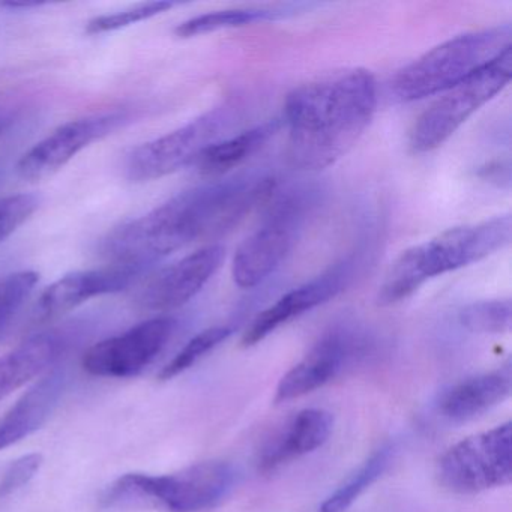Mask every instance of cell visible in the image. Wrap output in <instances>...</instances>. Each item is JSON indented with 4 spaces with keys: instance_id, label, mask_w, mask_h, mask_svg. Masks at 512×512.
<instances>
[{
    "instance_id": "1",
    "label": "cell",
    "mask_w": 512,
    "mask_h": 512,
    "mask_svg": "<svg viewBox=\"0 0 512 512\" xmlns=\"http://www.w3.org/2000/svg\"><path fill=\"white\" fill-rule=\"evenodd\" d=\"M268 176L230 179L184 191L137 220L113 229L101 242L109 266L142 274L197 241L220 238L274 196Z\"/></svg>"
},
{
    "instance_id": "2",
    "label": "cell",
    "mask_w": 512,
    "mask_h": 512,
    "mask_svg": "<svg viewBox=\"0 0 512 512\" xmlns=\"http://www.w3.org/2000/svg\"><path fill=\"white\" fill-rule=\"evenodd\" d=\"M376 107V79L362 68L299 86L284 106L290 164L302 172L328 169L364 136Z\"/></svg>"
},
{
    "instance_id": "3",
    "label": "cell",
    "mask_w": 512,
    "mask_h": 512,
    "mask_svg": "<svg viewBox=\"0 0 512 512\" xmlns=\"http://www.w3.org/2000/svg\"><path fill=\"white\" fill-rule=\"evenodd\" d=\"M511 215L494 217L470 226L455 227L403 251L386 272L377 302L382 307L400 304L427 281L479 262L511 242Z\"/></svg>"
},
{
    "instance_id": "4",
    "label": "cell",
    "mask_w": 512,
    "mask_h": 512,
    "mask_svg": "<svg viewBox=\"0 0 512 512\" xmlns=\"http://www.w3.org/2000/svg\"><path fill=\"white\" fill-rule=\"evenodd\" d=\"M235 478V470L224 461H203L169 475L127 473L106 488L101 506L115 511H209L229 496Z\"/></svg>"
},
{
    "instance_id": "5",
    "label": "cell",
    "mask_w": 512,
    "mask_h": 512,
    "mask_svg": "<svg viewBox=\"0 0 512 512\" xmlns=\"http://www.w3.org/2000/svg\"><path fill=\"white\" fill-rule=\"evenodd\" d=\"M511 41L509 23L458 35L398 71L392 92L403 103L442 94L499 58Z\"/></svg>"
},
{
    "instance_id": "6",
    "label": "cell",
    "mask_w": 512,
    "mask_h": 512,
    "mask_svg": "<svg viewBox=\"0 0 512 512\" xmlns=\"http://www.w3.org/2000/svg\"><path fill=\"white\" fill-rule=\"evenodd\" d=\"M317 202L319 191L298 188L272 206L262 226L242 242L233 257L232 277L236 286H260L283 265Z\"/></svg>"
},
{
    "instance_id": "7",
    "label": "cell",
    "mask_w": 512,
    "mask_h": 512,
    "mask_svg": "<svg viewBox=\"0 0 512 512\" xmlns=\"http://www.w3.org/2000/svg\"><path fill=\"white\" fill-rule=\"evenodd\" d=\"M512 76V47L478 73L442 92L413 125L409 145L415 154L436 151L482 106L508 86Z\"/></svg>"
},
{
    "instance_id": "8",
    "label": "cell",
    "mask_w": 512,
    "mask_h": 512,
    "mask_svg": "<svg viewBox=\"0 0 512 512\" xmlns=\"http://www.w3.org/2000/svg\"><path fill=\"white\" fill-rule=\"evenodd\" d=\"M236 103H223L178 130L137 146L125 160V175L133 182H149L196 163L203 151L223 139L238 118Z\"/></svg>"
},
{
    "instance_id": "9",
    "label": "cell",
    "mask_w": 512,
    "mask_h": 512,
    "mask_svg": "<svg viewBox=\"0 0 512 512\" xmlns=\"http://www.w3.org/2000/svg\"><path fill=\"white\" fill-rule=\"evenodd\" d=\"M437 478L446 490L478 494L512 481V425H496L452 445L437 463Z\"/></svg>"
},
{
    "instance_id": "10",
    "label": "cell",
    "mask_w": 512,
    "mask_h": 512,
    "mask_svg": "<svg viewBox=\"0 0 512 512\" xmlns=\"http://www.w3.org/2000/svg\"><path fill=\"white\" fill-rule=\"evenodd\" d=\"M131 119L133 115L127 110H115L67 122L20 158L17 173L26 181L49 178L67 166L83 149L130 124Z\"/></svg>"
},
{
    "instance_id": "11",
    "label": "cell",
    "mask_w": 512,
    "mask_h": 512,
    "mask_svg": "<svg viewBox=\"0 0 512 512\" xmlns=\"http://www.w3.org/2000/svg\"><path fill=\"white\" fill-rule=\"evenodd\" d=\"M170 317H155L92 346L83 368L92 376L127 379L142 373L163 352L175 332Z\"/></svg>"
},
{
    "instance_id": "12",
    "label": "cell",
    "mask_w": 512,
    "mask_h": 512,
    "mask_svg": "<svg viewBox=\"0 0 512 512\" xmlns=\"http://www.w3.org/2000/svg\"><path fill=\"white\" fill-rule=\"evenodd\" d=\"M352 272L353 262L346 260V262L338 263L329 271L323 272L319 277L313 278L281 296L277 302L263 310L251 322L242 337V346H256L272 332L277 331L280 326L298 319L302 314L308 313L340 295L344 287L349 284Z\"/></svg>"
},
{
    "instance_id": "13",
    "label": "cell",
    "mask_w": 512,
    "mask_h": 512,
    "mask_svg": "<svg viewBox=\"0 0 512 512\" xmlns=\"http://www.w3.org/2000/svg\"><path fill=\"white\" fill-rule=\"evenodd\" d=\"M226 257L221 245H208L188 254L161 271L140 293V304L152 311H170L184 307L196 298L220 269Z\"/></svg>"
},
{
    "instance_id": "14",
    "label": "cell",
    "mask_w": 512,
    "mask_h": 512,
    "mask_svg": "<svg viewBox=\"0 0 512 512\" xmlns=\"http://www.w3.org/2000/svg\"><path fill=\"white\" fill-rule=\"evenodd\" d=\"M358 346V338L346 329H335L326 334L292 370L281 377L275 391V403L304 397L331 382Z\"/></svg>"
},
{
    "instance_id": "15",
    "label": "cell",
    "mask_w": 512,
    "mask_h": 512,
    "mask_svg": "<svg viewBox=\"0 0 512 512\" xmlns=\"http://www.w3.org/2000/svg\"><path fill=\"white\" fill-rule=\"evenodd\" d=\"M139 275L131 269L118 266L65 275L44 290L37 305L38 317L41 320L53 319L97 296L121 292Z\"/></svg>"
},
{
    "instance_id": "16",
    "label": "cell",
    "mask_w": 512,
    "mask_h": 512,
    "mask_svg": "<svg viewBox=\"0 0 512 512\" xmlns=\"http://www.w3.org/2000/svg\"><path fill=\"white\" fill-rule=\"evenodd\" d=\"M332 430L334 416L328 410L304 409L295 413L263 446L259 455V469L271 472L311 454L328 442Z\"/></svg>"
},
{
    "instance_id": "17",
    "label": "cell",
    "mask_w": 512,
    "mask_h": 512,
    "mask_svg": "<svg viewBox=\"0 0 512 512\" xmlns=\"http://www.w3.org/2000/svg\"><path fill=\"white\" fill-rule=\"evenodd\" d=\"M65 389V374L47 371L23 397L0 416V451L40 430L58 406Z\"/></svg>"
},
{
    "instance_id": "18",
    "label": "cell",
    "mask_w": 512,
    "mask_h": 512,
    "mask_svg": "<svg viewBox=\"0 0 512 512\" xmlns=\"http://www.w3.org/2000/svg\"><path fill=\"white\" fill-rule=\"evenodd\" d=\"M511 389L512 371L505 365L452 386L443 394L439 409L449 421H472L503 403Z\"/></svg>"
},
{
    "instance_id": "19",
    "label": "cell",
    "mask_w": 512,
    "mask_h": 512,
    "mask_svg": "<svg viewBox=\"0 0 512 512\" xmlns=\"http://www.w3.org/2000/svg\"><path fill=\"white\" fill-rule=\"evenodd\" d=\"M64 338L56 332L35 335L0 358V400L47 373L64 352Z\"/></svg>"
},
{
    "instance_id": "20",
    "label": "cell",
    "mask_w": 512,
    "mask_h": 512,
    "mask_svg": "<svg viewBox=\"0 0 512 512\" xmlns=\"http://www.w3.org/2000/svg\"><path fill=\"white\" fill-rule=\"evenodd\" d=\"M278 127L280 124L277 121H269L235 136L223 137L203 151L193 166L203 175H224L259 152L274 137Z\"/></svg>"
},
{
    "instance_id": "21",
    "label": "cell",
    "mask_w": 512,
    "mask_h": 512,
    "mask_svg": "<svg viewBox=\"0 0 512 512\" xmlns=\"http://www.w3.org/2000/svg\"><path fill=\"white\" fill-rule=\"evenodd\" d=\"M392 451V446L386 445L373 452L323 500L319 512H346L386 472L391 464Z\"/></svg>"
},
{
    "instance_id": "22",
    "label": "cell",
    "mask_w": 512,
    "mask_h": 512,
    "mask_svg": "<svg viewBox=\"0 0 512 512\" xmlns=\"http://www.w3.org/2000/svg\"><path fill=\"white\" fill-rule=\"evenodd\" d=\"M286 16V10L275 8H236V10L214 11L193 17L175 29L179 38H193L223 29L242 28L254 23L271 22Z\"/></svg>"
},
{
    "instance_id": "23",
    "label": "cell",
    "mask_w": 512,
    "mask_h": 512,
    "mask_svg": "<svg viewBox=\"0 0 512 512\" xmlns=\"http://www.w3.org/2000/svg\"><path fill=\"white\" fill-rule=\"evenodd\" d=\"M458 322L473 334H505L511 329V301L494 299V301L473 302L461 308Z\"/></svg>"
},
{
    "instance_id": "24",
    "label": "cell",
    "mask_w": 512,
    "mask_h": 512,
    "mask_svg": "<svg viewBox=\"0 0 512 512\" xmlns=\"http://www.w3.org/2000/svg\"><path fill=\"white\" fill-rule=\"evenodd\" d=\"M38 281L40 275L35 271H17L0 275V338L4 337L14 317L34 292Z\"/></svg>"
},
{
    "instance_id": "25",
    "label": "cell",
    "mask_w": 512,
    "mask_h": 512,
    "mask_svg": "<svg viewBox=\"0 0 512 512\" xmlns=\"http://www.w3.org/2000/svg\"><path fill=\"white\" fill-rule=\"evenodd\" d=\"M232 334V326H212V328L205 329V331L191 338V340L182 347L181 352L161 370L160 376L158 377H160L161 380H170L173 379V377L179 376V374L184 373L188 368L197 364L203 356L212 352L215 347L224 343Z\"/></svg>"
},
{
    "instance_id": "26",
    "label": "cell",
    "mask_w": 512,
    "mask_h": 512,
    "mask_svg": "<svg viewBox=\"0 0 512 512\" xmlns=\"http://www.w3.org/2000/svg\"><path fill=\"white\" fill-rule=\"evenodd\" d=\"M173 7H175V4L167 2V0L140 4L137 7L128 8V10L119 11V13L95 17L86 25L85 31L88 35H101L107 34V32L119 31V29L128 28V26L152 19L158 14L166 13Z\"/></svg>"
},
{
    "instance_id": "27",
    "label": "cell",
    "mask_w": 512,
    "mask_h": 512,
    "mask_svg": "<svg viewBox=\"0 0 512 512\" xmlns=\"http://www.w3.org/2000/svg\"><path fill=\"white\" fill-rule=\"evenodd\" d=\"M40 206V200L32 194H14L0 199V242L10 238L22 227Z\"/></svg>"
},
{
    "instance_id": "28",
    "label": "cell",
    "mask_w": 512,
    "mask_h": 512,
    "mask_svg": "<svg viewBox=\"0 0 512 512\" xmlns=\"http://www.w3.org/2000/svg\"><path fill=\"white\" fill-rule=\"evenodd\" d=\"M43 457L40 454H29L19 460L13 461L4 478L0 479V497L8 496L14 491L25 487L40 470Z\"/></svg>"
},
{
    "instance_id": "29",
    "label": "cell",
    "mask_w": 512,
    "mask_h": 512,
    "mask_svg": "<svg viewBox=\"0 0 512 512\" xmlns=\"http://www.w3.org/2000/svg\"><path fill=\"white\" fill-rule=\"evenodd\" d=\"M16 107L5 97H0V134H4L7 128L14 122Z\"/></svg>"
},
{
    "instance_id": "30",
    "label": "cell",
    "mask_w": 512,
    "mask_h": 512,
    "mask_svg": "<svg viewBox=\"0 0 512 512\" xmlns=\"http://www.w3.org/2000/svg\"><path fill=\"white\" fill-rule=\"evenodd\" d=\"M41 5H46V2H37V0H23V2L11 0V2H0V8H10V10H29V8L41 7Z\"/></svg>"
}]
</instances>
